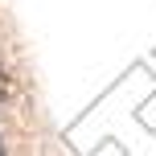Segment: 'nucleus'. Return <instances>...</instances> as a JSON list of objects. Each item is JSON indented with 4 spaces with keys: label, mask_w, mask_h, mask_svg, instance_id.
<instances>
[{
    "label": "nucleus",
    "mask_w": 156,
    "mask_h": 156,
    "mask_svg": "<svg viewBox=\"0 0 156 156\" xmlns=\"http://www.w3.org/2000/svg\"><path fill=\"white\" fill-rule=\"evenodd\" d=\"M0 156H4V148H0Z\"/></svg>",
    "instance_id": "nucleus-1"
}]
</instances>
